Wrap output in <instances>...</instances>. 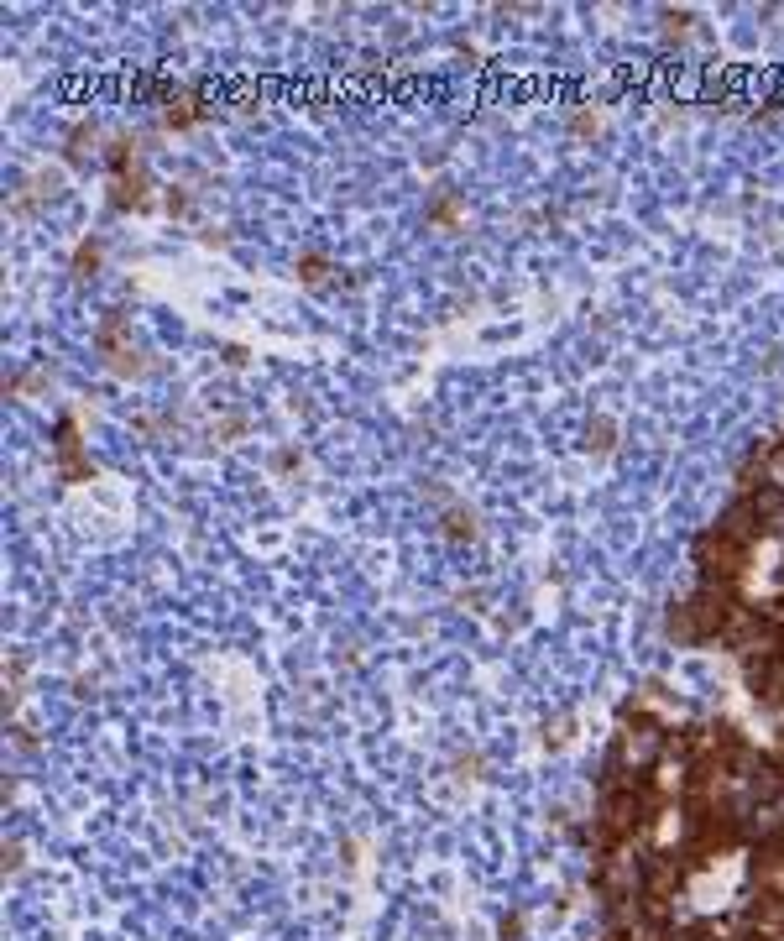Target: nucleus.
I'll use <instances>...</instances> for the list:
<instances>
[{"label": "nucleus", "mask_w": 784, "mask_h": 941, "mask_svg": "<svg viewBox=\"0 0 784 941\" xmlns=\"http://www.w3.org/2000/svg\"><path fill=\"white\" fill-rule=\"evenodd\" d=\"M748 602L737 596V586H701L690 602H675L664 612V633L675 638V644L696 649V644H711V638H722L732 628V617L743 612Z\"/></svg>", "instance_id": "obj_1"}, {"label": "nucleus", "mask_w": 784, "mask_h": 941, "mask_svg": "<svg viewBox=\"0 0 784 941\" xmlns=\"http://www.w3.org/2000/svg\"><path fill=\"white\" fill-rule=\"evenodd\" d=\"M748 544H737L732 534H722L717 523L696 539V565H701V586H737L748 570Z\"/></svg>", "instance_id": "obj_2"}, {"label": "nucleus", "mask_w": 784, "mask_h": 941, "mask_svg": "<svg viewBox=\"0 0 784 941\" xmlns=\"http://www.w3.org/2000/svg\"><path fill=\"white\" fill-rule=\"evenodd\" d=\"M100 142H105L100 126H74V131H68V163H100V157L110 152Z\"/></svg>", "instance_id": "obj_3"}, {"label": "nucleus", "mask_w": 784, "mask_h": 941, "mask_svg": "<svg viewBox=\"0 0 784 941\" xmlns=\"http://www.w3.org/2000/svg\"><path fill=\"white\" fill-rule=\"evenodd\" d=\"M115 210H142L147 204V173L131 168V173H115V194H110Z\"/></svg>", "instance_id": "obj_4"}, {"label": "nucleus", "mask_w": 784, "mask_h": 941, "mask_svg": "<svg viewBox=\"0 0 784 941\" xmlns=\"http://www.w3.org/2000/svg\"><path fill=\"white\" fill-rule=\"evenodd\" d=\"M460 215H466V210H460L455 189H434V194H429V204H424V220H429V225H440V231H455Z\"/></svg>", "instance_id": "obj_5"}, {"label": "nucleus", "mask_w": 784, "mask_h": 941, "mask_svg": "<svg viewBox=\"0 0 784 941\" xmlns=\"http://www.w3.org/2000/svg\"><path fill=\"white\" fill-rule=\"evenodd\" d=\"M194 121H204V105H199L194 95H173V100L163 105V126L183 131V126H194Z\"/></svg>", "instance_id": "obj_6"}, {"label": "nucleus", "mask_w": 784, "mask_h": 941, "mask_svg": "<svg viewBox=\"0 0 784 941\" xmlns=\"http://www.w3.org/2000/svg\"><path fill=\"white\" fill-rule=\"evenodd\" d=\"M298 278H304L309 288L330 283V257H325V251H309V257H298Z\"/></svg>", "instance_id": "obj_7"}, {"label": "nucleus", "mask_w": 784, "mask_h": 941, "mask_svg": "<svg viewBox=\"0 0 784 941\" xmlns=\"http://www.w3.org/2000/svg\"><path fill=\"white\" fill-rule=\"evenodd\" d=\"M612 445H617V424H612V419H591V424H586V450L607 455Z\"/></svg>", "instance_id": "obj_8"}, {"label": "nucleus", "mask_w": 784, "mask_h": 941, "mask_svg": "<svg viewBox=\"0 0 784 941\" xmlns=\"http://www.w3.org/2000/svg\"><path fill=\"white\" fill-rule=\"evenodd\" d=\"M445 534L450 539H476V513L471 508H450L445 513Z\"/></svg>", "instance_id": "obj_9"}, {"label": "nucleus", "mask_w": 784, "mask_h": 941, "mask_svg": "<svg viewBox=\"0 0 784 941\" xmlns=\"http://www.w3.org/2000/svg\"><path fill=\"white\" fill-rule=\"evenodd\" d=\"M100 257H105V246H100V241H84V246L74 251V272H79V278L100 272Z\"/></svg>", "instance_id": "obj_10"}, {"label": "nucleus", "mask_w": 784, "mask_h": 941, "mask_svg": "<svg viewBox=\"0 0 784 941\" xmlns=\"http://www.w3.org/2000/svg\"><path fill=\"white\" fill-rule=\"evenodd\" d=\"M163 204H168V215H189V194H168Z\"/></svg>", "instance_id": "obj_11"}]
</instances>
